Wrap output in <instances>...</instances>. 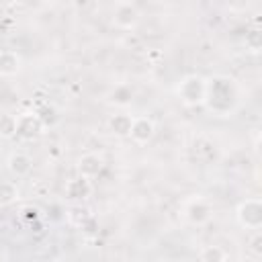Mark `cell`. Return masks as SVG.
<instances>
[{"instance_id": "cell-16", "label": "cell", "mask_w": 262, "mask_h": 262, "mask_svg": "<svg viewBox=\"0 0 262 262\" xmlns=\"http://www.w3.org/2000/svg\"><path fill=\"white\" fill-rule=\"evenodd\" d=\"M18 186L14 184V182H10V180H4V182H0V207H8V205H12V203H16L18 201Z\"/></svg>"}, {"instance_id": "cell-19", "label": "cell", "mask_w": 262, "mask_h": 262, "mask_svg": "<svg viewBox=\"0 0 262 262\" xmlns=\"http://www.w3.org/2000/svg\"><path fill=\"white\" fill-rule=\"evenodd\" d=\"M246 47L250 51H260V47H262V31L260 29H252L246 33Z\"/></svg>"}, {"instance_id": "cell-11", "label": "cell", "mask_w": 262, "mask_h": 262, "mask_svg": "<svg viewBox=\"0 0 262 262\" xmlns=\"http://www.w3.org/2000/svg\"><path fill=\"white\" fill-rule=\"evenodd\" d=\"M20 55L16 51H0V76H16L20 72Z\"/></svg>"}, {"instance_id": "cell-20", "label": "cell", "mask_w": 262, "mask_h": 262, "mask_svg": "<svg viewBox=\"0 0 262 262\" xmlns=\"http://www.w3.org/2000/svg\"><path fill=\"white\" fill-rule=\"evenodd\" d=\"M18 217H20V221H29V223H33V221H39V209L37 207H31V205H27V207H23L20 211H18Z\"/></svg>"}, {"instance_id": "cell-3", "label": "cell", "mask_w": 262, "mask_h": 262, "mask_svg": "<svg viewBox=\"0 0 262 262\" xmlns=\"http://www.w3.org/2000/svg\"><path fill=\"white\" fill-rule=\"evenodd\" d=\"M237 223L246 229H260L262 227V201L260 199H246L235 209Z\"/></svg>"}, {"instance_id": "cell-21", "label": "cell", "mask_w": 262, "mask_h": 262, "mask_svg": "<svg viewBox=\"0 0 262 262\" xmlns=\"http://www.w3.org/2000/svg\"><path fill=\"white\" fill-rule=\"evenodd\" d=\"M250 250H252L254 256H262V233H260V231H256V233L252 235V239H250Z\"/></svg>"}, {"instance_id": "cell-12", "label": "cell", "mask_w": 262, "mask_h": 262, "mask_svg": "<svg viewBox=\"0 0 262 262\" xmlns=\"http://www.w3.org/2000/svg\"><path fill=\"white\" fill-rule=\"evenodd\" d=\"M131 125H133V115H127V113H119V115H113L108 119V129L119 137L129 135L131 133Z\"/></svg>"}, {"instance_id": "cell-22", "label": "cell", "mask_w": 262, "mask_h": 262, "mask_svg": "<svg viewBox=\"0 0 262 262\" xmlns=\"http://www.w3.org/2000/svg\"><path fill=\"white\" fill-rule=\"evenodd\" d=\"M51 262H70V260H66V258H55V260H51Z\"/></svg>"}, {"instance_id": "cell-9", "label": "cell", "mask_w": 262, "mask_h": 262, "mask_svg": "<svg viewBox=\"0 0 262 262\" xmlns=\"http://www.w3.org/2000/svg\"><path fill=\"white\" fill-rule=\"evenodd\" d=\"M92 194V184L84 176H76L66 184V196L70 201H86Z\"/></svg>"}, {"instance_id": "cell-5", "label": "cell", "mask_w": 262, "mask_h": 262, "mask_svg": "<svg viewBox=\"0 0 262 262\" xmlns=\"http://www.w3.org/2000/svg\"><path fill=\"white\" fill-rule=\"evenodd\" d=\"M43 131H45V127L39 121V117H37L35 111L16 115V135L18 137L31 141V139H37L39 135H43Z\"/></svg>"}, {"instance_id": "cell-15", "label": "cell", "mask_w": 262, "mask_h": 262, "mask_svg": "<svg viewBox=\"0 0 262 262\" xmlns=\"http://www.w3.org/2000/svg\"><path fill=\"white\" fill-rule=\"evenodd\" d=\"M199 262H227V252L221 246H205L199 252Z\"/></svg>"}, {"instance_id": "cell-10", "label": "cell", "mask_w": 262, "mask_h": 262, "mask_svg": "<svg viewBox=\"0 0 262 262\" xmlns=\"http://www.w3.org/2000/svg\"><path fill=\"white\" fill-rule=\"evenodd\" d=\"M6 168H8V172H10L12 176L20 178V176H27V174L33 170V160H31V156H27V154H23V151H14V154L8 156Z\"/></svg>"}, {"instance_id": "cell-7", "label": "cell", "mask_w": 262, "mask_h": 262, "mask_svg": "<svg viewBox=\"0 0 262 262\" xmlns=\"http://www.w3.org/2000/svg\"><path fill=\"white\" fill-rule=\"evenodd\" d=\"M156 133V125L149 117H133V125H131V133L129 137L137 143V145H145L151 141Z\"/></svg>"}, {"instance_id": "cell-13", "label": "cell", "mask_w": 262, "mask_h": 262, "mask_svg": "<svg viewBox=\"0 0 262 262\" xmlns=\"http://www.w3.org/2000/svg\"><path fill=\"white\" fill-rule=\"evenodd\" d=\"M108 100H111L113 104H117V106H127V104H131V100H133V88L127 86V84H119V86H115V88L111 90Z\"/></svg>"}, {"instance_id": "cell-14", "label": "cell", "mask_w": 262, "mask_h": 262, "mask_svg": "<svg viewBox=\"0 0 262 262\" xmlns=\"http://www.w3.org/2000/svg\"><path fill=\"white\" fill-rule=\"evenodd\" d=\"M66 219L72 223V225H78V227H86V223L92 219L90 211L82 205H74L70 209H66Z\"/></svg>"}, {"instance_id": "cell-4", "label": "cell", "mask_w": 262, "mask_h": 262, "mask_svg": "<svg viewBox=\"0 0 262 262\" xmlns=\"http://www.w3.org/2000/svg\"><path fill=\"white\" fill-rule=\"evenodd\" d=\"M139 23V8L133 2L121 0L113 8V25L123 31H133Z\"/></svg>"}, {"instance_id": "cell-1", "label": "cell", "mask_w": 262, "mask_h": 262, "mask_svg": "<svg viewBox=\"0 0 262 262\" xmlns=\"http://www.w3.org/2000/svg\"><path fill=\"white\" fill-rule=\"evenodd\" d=\"M205 104L215 115H229L237 104V88L231 78L215 76L207 80V96Z\"/></svg>"}, {"instance_id": "cell-2", "label": "cell", "mask_w": 262, "mask_h": 262, "mask_svg": "<svg viewBox=\"0 0 262 262\" xmlns=\"http://www.w3.org/2000/svg\"><path fill=\"white\" fill-rule=\"evenodd\" d=\"M176 94L180 96V100L186 106H199L205 104V96H207V78L199 76V74H190L184 76L180 80V84L176 86Z\"/></svg>"}, {"instance_id": "cell-8", "label": "cell", "mask_w": 262, "mask_h": 262, "mask_svg": "<svg viewBox=\"0 0 262 262\" xmlns=\"http://www.w3.org/2000/svg\"><path fill=\"white\" fill-rule=\"evenodd\" d=\"M104 168V158L90 151V154H84L80 160H78V176H84L88 180L96 178Z\"/></svg>"}, {"instance_id": "cell-6", "label": "cell", "mask_w": 262, "mask_h": 262, "mask_svg": "<svg viewBox=\"0 0 262 262\" xmlns=\"http://www.w3.org/2000/svg\"><path fill=\"white\" fill-rule=\"evenodd\" d=\"M213 215V207L209 201H205L203 196H194L186 203V209H184V217L188 223L192 225H205Z\"/></svg>"}, {"instance_id": "cell-17", "label": "cell", "mask_w": 262, "mask_h": 262, "mask_svg": "<svg viewBox=\"0 0 262 262\" xmlns=\"http://www.w3.org/2000/svg\"><path fill=\"white\" fill-rule=\"evenodd\" d=\"M16 135V115L2 113L0 115V137L2 139H12Z\"/></svg>"}, {"instance_id": "cell-18", "label": "cell", "mask_w": 262, "mask_h": 262, "mask_svg": "<svg viewBox=\"0 0 262 262\" xmlns=\"http://www.w3.org/2000/svg\"><path fill=\"white\" fill-rule=\"evenodd\" d=\"M35 113H37L39 121L43 123V127H51V125L57 123V111H55V106H51V104H41Z\"/></svg>"}]
</instances>
